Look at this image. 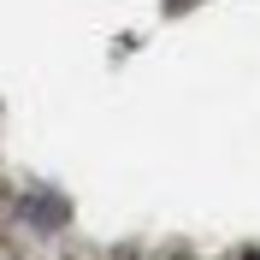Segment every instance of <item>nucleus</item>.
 <instances>
[]
</instances>
